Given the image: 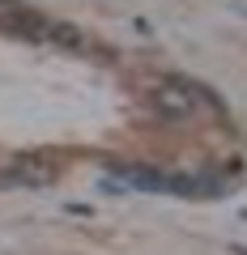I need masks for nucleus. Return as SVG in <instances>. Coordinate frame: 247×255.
Masks as SVG:
<instances>
[{
	"mask_svg": "<svg viewBox=\"0 0 247 255\" xmlns=\"http://www.w3.org/2000/svg\"><path fill=\"white\" fill-rule=\"evenodd\" d=\"M51 179H55V162H47V157H17L9 174V183H26V187H43Z\"/></svg>",
	"mask_w": 247,
	"mask_h": 255,
	"instance_id": "f03ea898",
	"label": "nucleus"
},
{
	"mask_svg": "<svg viewBox=\"0 0 247 255\" xmlns=\"http://www.w3.org/2000/svg\"><path fill=\"white\" fill-rule=\"evenodd\" d=\"M47 38H51L55 47H64V51H85V47H90L85 30L73 26V21H51V26H47Z\"/></svg>",
	"mask_w": 247,
	"mask_h": 255,
	"instance_id": "7ed1b4c3",
	"label": "nucleus"
},
{
	"mask_svg": "<svg viewBox=\"0 0 247 255\" xmlns=\"http://www.w3.org/2000/svg\"><path fill=\"white\" fill-rule=\"evenodd\" d=\"M205 90H196L188 77H166L162 85L154 90V111L162 119H188L196 111V102H201Z\"/></svg>",
	"mask_w": 247,
	"mask_h": 255,
	"instance_id": "f257e3e1",
	"label": "nucleus"
},
{
	"mask_svg": "<svg viewBox=\"0 0 247 255\" xmlns=\"http://www.w3.org/2000/svg\"><path fill=\"white\" fill-rule=\"evenodd\" d=\"M13 4H17V0H0V9H13Z\"/></svg>",
	"mask_w": 247,
	"mask_h": 255,
	"instance_id": "20e7f679",
	"label": "nucleus"
}]
</instances>
